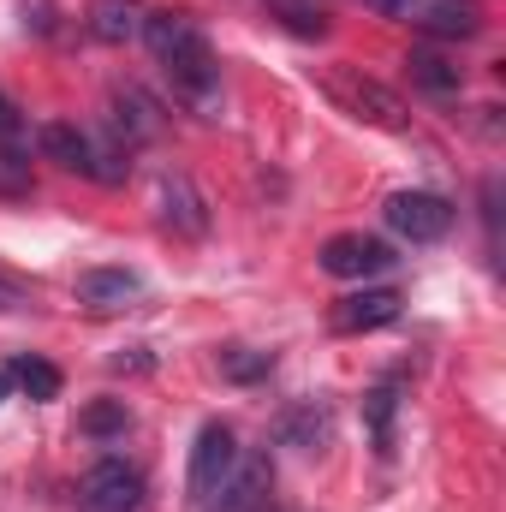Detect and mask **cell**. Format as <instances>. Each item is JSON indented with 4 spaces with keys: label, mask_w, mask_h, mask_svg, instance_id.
<instances>
[{
    "label": "cell",
    "mask_w": 506,
    "mask_h": 512,
    "mask_svg": "<svg viewBox=\"0 0 506 512\" xmlns=\"http://www.w3.org/2000/svg\"><path fill=\"white\" fill-rule=\"evenodd\" d=\"M143 42H149L155 66L167 72L173 96H179L197 120H221L227 90H221V60H215L203 24H197L191 12H149V18H143Z\"/></svg>",
    "instance_id": "obj_1"
},
{
    "label": "cell",
    "mask_w": 506,
    "mask_h": 512,
    "mask_svg": "<svg viewBox=\"0 0 506 512\" xmlns=\"http://www.w3.org/2000/svg\"><path fill=\"white\" fill-rule=\"evenodd\" d=\"M316 84H322V96L340 108V114H352V120H364V126H381V131H405L411 126V114H405V102L376 84L370 72H358V66H322L316 72Z\"/></svg>",
    "instance_id": "obj_2"
},
{
    "label": "cell",
    "mask_w": 506,
    "mask_h": 512,
    "mask_svg": "<svg viewBox=\"0 0 506 512\" xmlns=\"http://www.w3.org/2000/svg\"><path fill=\"white\" fill-rule=\"evenodd\" d=\"M36 143H42V155L48 161H60L66 173H84V179H96V185H120L131 173V149L120 143H96L90 131H78L72 120H48V126L36 131Z\"/></svg>",
    "instance_id": "obj_3"
},
{
    "label": "cell",
    "mask_w": 506,
    "mask_h": 512,
    "mask_svg": "<svg viewBox=\"0 0 506 512\" xmlns=\"http://www.w3.org/2000/svg\"><path fill=\"white\" fill-rule=\"evenodd\" d=\"M381 18H399L411 30H423L429 42H471L483 36V12L477 0H364Z\"/></svg>",
    "instance_id": "obj_4"
},
{
    "label": "cell",
    "mask_w": 506,
    "mask_h": 512,
    "mask_svg": "<svg viewBox=\"0 0 506 512\" xmlns=\"http://www.w3.org/2000/svg\"><path fill=\"white\" fill-rule=\"evenodd\" d=\"M381 221H387L399 239H411V245H435V239L453 233V203L435 197V191H393V197L381 203Z\"/></svg>",
    "instance_id": "obj_5"
},
{
    "label": "cell",
    "mask_w": 506,
    "mask_h": 512,
    "mask_svg": "<svg viewBox=\"0 0 506 512\" xmlns=\"http://www.w3.org/2000/svg\"><path fill=\"white\" fill-rule=\"evenodd\" d=\"M143 507V471L126 459H96L78 477V512H137Z\"/></svg>",
    "instance_id": "obj_6"
},
{
    "label": "cell",
    "mask_w": 506,
    "mask_h": 512,
    "mask_svg": "<svg viewBox=\"0 0 506 512\" xmlns=\"http://www.w3.org/2000/svg\"><path fill=\"white\" fill-rule=\"evenodd\" d=\"M233 465H239V441H233V429H227V423H203L197 441H191V465H185V489H191V501L203 507V501L233 477Z\"/></svg>",
    "instance_id": "obj_7"
},
{
    "label": "cell",
    "mask_w": 506,
    "mask_h": 512,
    "mask_svg": "<svg viewBox=\"0 0 506 512\" xmlns=\"http://www.w3.org/2000/svg\"><path fill=\"white\" fill-rule=\"evenodd\" d=\"M316 262H322V274H334V280H376V274H387L399 256H393L387 239H370V233H334V239L316 251Z\"/></svg>",
    "instance_id": "obj_8"
},
{
    "label": "cell",
    "mask_w": 506,
    "mask_h": 512,
    "mask_svg": "<svg viewBox=\"0 0 506 512\" xmlns=\"http://www.w3.org/2000/svg\"><path fill=\"white\" fill-rule=\"evenodd\" d=\"M399 310H405V292L399 286H358V292H346L328 310V328L334 334H376L387 322H399Z\"/></svg>",
    "instance_id": "obj_9"
},
{
    "label": "cell",
    "mask_w": 506,
    "mask_h": 512,
    "mask_svg": "<svg viewBox=\"0 0 506 512\" xmlns=\"http://www.w3.org/2000/svg\"><path fill=\"white\" fill-rule=\"evenodd\" d=\"M155 209H161V227H173L179 239H203L209 233V203L191 185V173H179V167H167L155 179Z\"/></svg>",
    "instance_id": "obj_10"
},
{
    "label": "cell",
    "mask_w": 506,
    "mask_h": 512,
    "mask_svg": "<svg viewBox=\"0 0 506 512\" xmlns=\"http://www.w3.org/2000/svg\"><path fill=\"white\" fill-rule=\"evenodd\" d=\"M268 495H274V471H268V459H239L233 477L203 501V512H268Z\"/></svg>",
    "instance_id": "obj_11"
},
{
    "label": "cell",
    "mask_w": 506,
    "mask_h": 512,
    "mask_svg": "<svg viewBox=\"0 0 506 512\" xmlns=\"http://www.w3.org/2000/svg\"><path fill=\"white\" fill-rule=\"evenodd\" d=\"M143 292V274L137 268H84L78 274V304L84 310H126L131 298Z\"/></svg>",
    "instance_id": "obj_12"
},
{
    "label": "cell",
    "mask_w": 506,
    "mask_h": 512,
    "mask_svg": "<svg viewBox=\"0 0 506 512\" xmlns=\"http://www.w3.org/2000/svg\"><path fill=\"white\" fill-rule=\"evenodd\" d=\"M108 108H114V131L131 143H149V137H161V108L137 90V84H120L114 96H108Z\"/></svg>",
    "instance_id": "obj_13"
},
{
    "label": "cell",
    "mask_w": 506,
    "mask_h": 512,
    "mask_svg": "<svg viewBox=\"0 0 506 512\" xmlns=\"http://www.w3.org/2000/svg\"><path fill=\"white\" fill-rule=\"evenodd\" d=\"M84 18H90V36H96V42L126 48V42L143 36V18H149V12H143L137 0H90V12H84Z\"/></svg>",
    "instance_id": "obj_14"
},
{
    "label": "cell",
    "mask_w": 506,
    "mask_h": 512,
    "mask_svg": "<svg viewBox=\"0 0 506 512\" xmlns=\"http://www.w3.org/2000/svg\"><path fill=\"white\" fill-rule=\"evenodd\" d=\"M405 72H411V84L429 90V96H459V84H465V72H459L447 54H435V48H411V54H405Z\"/></svg>",
    "instance_id": "obj_15"
},
{
    "label": "cell",
    "mask_w": 506,
    "mask_h": 512,
    "mask_svg": "<svg viewBox=\"0 0 506 512\" xmlns=\"http://www.w3.org/2000/svg\"><path fill=\"white\" fill-rule=\"evenodd\" d=\"M393 411H399V382H381L364 393V429H370V447L381 459L393 453Z\"/></svg>",
    "instance_id": "obj_16"
},
{
    "label": "cell",
    "mask_w": 506,
    "mask_h": 512,
    "mask_svg": "<svg viewBox=\"0 0 506 512\" xmlns=\"http://www.w3.org/2000/svg\"><path fill=\"white\" fill-rule=\"evenodd\" d=\"M78 429H84L90 441H114V435H126L131 429L126 399H96V405H84V411H78Z\"/></svg>",
    "instance_id": "obj_17"
},
{
    "label": "cell",
    "mask_w": 506,
    "mask_h": 512,
    "mask_svg": "<svg viewBox=\"0 0 506 512\" xmlns=\"http://www.w3.org/2000/svg\"><path fill=\"white\" fill-rule=\"evenodd\" d=\"M215 364H221V376H227V382H262V376L274 370V352H256V346H227Z\"/></svg>",
    "instance_id": "obj_18"
},
{
    "label": "cell",
    "mask_w": 506,
    "mask_h": 512,
    "mask_svg": "<svg viewBox=\"0 0 506 512\" xmlns=\"http://www.w3.org/2000/svg\"><path fill=\"white\" fill-rule=\"evenodd\" d=\"M12 387H24L30 399H60V370L48 358H18L12 364Z\"/></svg>",
    "instance_id": "obj_19"
},
{
    "label": "cell",
    "mask_w": 506,
    "mask_h": 512,
    "mask_svg": "<svg viewBox=\"0 0 506 512\" xmlns=\"http://www.w3.org/2000/svg\"><path fill=\"white\" fill-rule=\"evenodd\" d=\"M274 12H280V24L298 30V36H328V12L310 6V0H274Z\"/></svg>",
    "instance_id": "obj_20"
},
{
    "label": "cell",
    "mask_w": 506,
    "mask_h": 512,
    "mask_svg": "<svg viewBox=\"0 0 506 512\" xmlns=\"http://www.w3.org/2000/svg\"><path fill=\"white\" fill-rule=\"evenodd\" d=\"M0 197H30V161L0 149Z\"/></svg>",
    "instance_id": "obj_21"
},
{
    "label": "cell",
    "mask_w": 506,
    "mask_h": 512,
    "mask_svg": "<svg viewBox=\"0 0 506 512\" xmlns=\"http://www.w3.org/2000/svg\"><path fill=\"white\" fill-rule=\"evenodd\" d=\"M280 435H286V441H304V447H316V441L328 435V417H316V411H292Z\"/></svg>",
    "instance_id": "obj_22"
},
{
    "label": "cell",
    "mask_w": 506,
    "mask_h": 512,
    "mask_svg": "<svg viewBox=\"0 0 506 512\" xmlns=\"http://www.w3.org/2000/svg\"><path fill=\"white\" fill-rule=\"evenodd\" d=\"M0 310H30V286L0 268Z\"/></svg>",
    "instance_id": "obj_23"
},
{
    "label": "cell",
    "mask_w": 506,
    "mask_h": 512,
    "mask_svg": "<svg viewBox=\"0 0 506 512\" xmlns=\"http://www.w3.org/2000/svg\"><path fill=\"white\" fill-rule=\"evenodd\" d=\"M18 131H24V108L0 90V137H18Z\"/></svg>",
    "instance_id": "obj_24"
},
{
    "label": "cell",
    "mask_w": 506,
    "mask_h": 512,
    "mask_svg": "<svg viewBox=\"0 0 506 512\" xmlns=\"http://www.w3.org/2000/svg\"><path fill=\"white\" fill-rule=\"evenodd\" d=\"M6 393H12V370H0V405H6Z\"/></svg>",
    "instance_id": "obj_25"
}]
</instances>
